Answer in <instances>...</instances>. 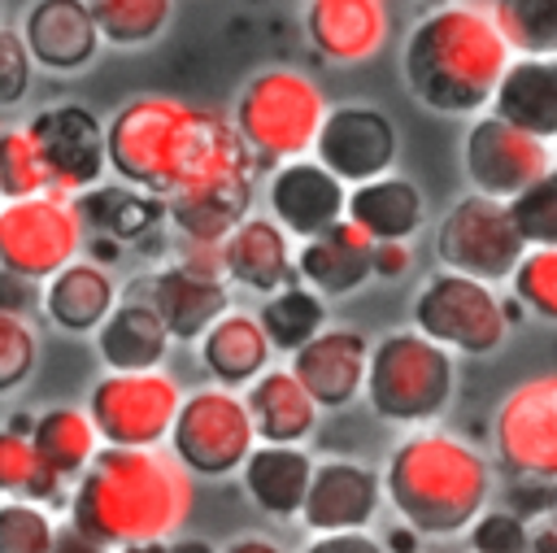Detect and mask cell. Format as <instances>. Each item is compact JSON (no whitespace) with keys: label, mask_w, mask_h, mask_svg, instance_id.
<instances>
[{"label":"cell","mask_w":557,"mask_h":553,"mask_svg":"<svg viewBox=\"0 0 557 553\" xmlns=\"http://www.w3.org/2000/svg\"><path fill=\"white\" fill-rule=\"evenodd\" d=\"M196 475L165 448H104L70 488V527L104 549L170 544L191 518Z\"/></svg>","instance_id":"1"},{"label":"cell","mask_w":557,"mask_h":553,"mask_svg":"<svg viewBox=\"0 0 557 553\" xmlns=\"http://www.w3.org/2000/svg\"><path fill=\"white\" fill-rule=\"evenodd\" d=\"M509 61L513 48L505 44L492 9L474 0L426 9L400 44V74L409 96L444 118L487 113Z\"/></svg>","instance_id":"2"},{"label":"cell","mask_w":557,"mask_h":553,"mask_svg":"<svg viewBox=\"0 0 557 553\" xmlns=\"http://www.w3.org/2000/svg\"><path fill=\"white\" fill-rule=\"evenodd\" d=\"M383 492L392 514L418 536H466L492 505L496 470L487 453L444 427H418L396 440L383 466Z\"/></svg>","instance_id":"3"},{"label":"cell","mask_w":557,"mask_h":553,"mask_svg":"<svg viewBox=\"0 0 557 553\" xmlns=\"http://www.w3.org/2000/svg\"><path fill=\"white\" fill-rule=\"evenodd\" d=\"M331 113V100L322 83L300 65H261L244 87L235 91L231 118L252 148L261 174H274L278 165L309 157L322 122Z\"/></svg>","instance_id":"4"},{"label":"cell","mask_w":557,"mask_h":553,"mask_svg":"<svg viewBox=\"0 0 557 553\" xmlns=\"http://www.w3.org/2000/svg\"><path fill=\"white\" fill-rule=\"evenodd\" d=\"M453 396H457V353H448L418 327H400L374 340L370 379H366V405L374 409V418L405 431L435 427V418L448 414Z\"/></svg>","instance_id":"5"},{"label":"cell","mask_w":557,"mask_h":553,"mask_svg":"<svg viewBox=\"0 0 557 553\" xmlns=\"http://www.w3.org/2000/svg\"><path fill=\"white\" fill-rule=\"evenodd\" d=\"M409 327H418L422 335H431L457 357H492L505 348L513 331L496 283H483L444 266H435L418 283L409 300Z\"/></svg>","instance_id":"6"},{"label":"cell","mask_w":557,"mask_h":553,"mask_svg":"<svg viewBox=\"0 0 557 553\" xmlns=\"http://www.w3.org/2000/svg\"><path fill=\"white\" fill-rule=\"evenodd\" d=\"M87 218L78 196L39 192L0 205V274L44 287L87 253Z\"/></svg>","instance_id":"7"},{"label":"cell","mask_w":557,"mask_h":553,"mask_svg":"<svg viewBox=\"0 0 557 553\" xmlns=\"http://www.w3.org/2000/svg\"><path fill=\"white\" fill-rule=\"evenodd\" d=\"M183 401H187V388L165 366L104 370L87 392V409L100 427L104 448H165Z\"/></svg>","instance_id":"8"},{"label":"cell","mask_w":557,"mask_h":553,"mask_svg":"<svg viewBox=\"0 0 557 553\" xmlns=\"http://www.w3.org/2000/svg\"><path fill=\"white\" fill-rule=\"evenodd\" d=\"M257 444H261V435H257L248 396L239 388H222V383L191 388L178 409L174 435H170V453L196 479L239 475Z\"/></svg>","instance_id":"9"},{"label":"cell","mask_w":557,"mask_h":553,"mask_svg":"<svg viewBox=\"0 0 557 553\" xmlns=\"http://www.w3.org/2000/svg\"><path fill=\"white\" fill-rule=\"evenodd\" d=\"M522 257H527V239H522L509 205L492 200L483 192L457 196L435 226V261L444 270H457V274L500 287L513 279Z\"/></svg>","instance_id":"10"},{"label":"cell","mask_w":557,"mask_h":553,"mask_svg":"<svg viewBox=\"0 0 557 553\" xmlns=\"http://www.w3.org/2000/svg\"><path fill=\"white\" fill-rule=\"evenodd\" d=\"M492 457L509 479L557 483V370L527 374L500 396Z\"/></svg>","instance_id":"11"},{"label":"cell","mask_w":557,"mask_h":553,"mask_svg":"<svg viewBox=\"0 0 557 553\" xmlns=\"http://www.w3.org/2000/svg\"><path fill=\"white\" fill-rule=\"evenodd\" d=\"M457 157H461V174H466L470 192H483V196L509 205L513 196H522L531 183H540L557 165V144L540 139L487 109V113L470 118Z\"/></svg>","instance_id":"12"},{"label":"cell","mask_w":557,"mask_h":553,"mask_svg":"<svg viewBox=\"0 0 557 553\" xmlns=\"http://www.w3.org/2000/svg\"><path fill=\"white\" fill-rule=\"evenodd\" d=\"M30 139L48 165L52 192L83 196L109 179V126L78 100H52L26 118Z\"/></svg>","instance_id":"13"},{"label":"cell","mask_w":557,"mask_h":553,"mask_svg":"<svg viewBox=\"0 0 557 553\" xmlns=\"http://www.w3.org/2000/svg\"><path fill=\"white\" fill-rule=\"evenodd\" d=\"M313 157L348 187H361L370 179L396 174L400 131L387 109L370 100H344V105H331L322 135L313 144Z\"/></svg>","instance_id":"14"},{"label":"cell","mask_w":557,"mask_h":553,"mask_svg":"<svg viewBox=\"0 0 557 553\" xmlns=\"http://www.w3.org/2000/svg\"><path fill=\"white\" fill-rule=\"evenodd\" d=\"M348 183L335 179L313 152L265 174V213L296 239H313L348 218Z\"/></svg>","instance_id":"15"},{"label":"cell","mask_w":557,"mask_h":553,"mask_svg":"<svg viewBox=\"0 0 557 553\" xmlns=\"http://www.w3.org/2000/svg\"><path fill=\"white\" fill-rule=\"evenodd\" d=\"M383 501H387L383 470H374L357 457H322L313 470V483H309L300 527H309V536L370 531Z\"/></svg>","instance_id":"16"},{"label":"cell","mask_w":557,"mask_h":553,"mask_svg":"<svg viewBox=\"0 0 557 553\" xmlns=\"http://www.w3.org/2000/svg\"><path fill=\"white\" fill-rule=\"evenodd\" d=\"M305 44L331 65L374 61L392 39L387 0H305L300 9Z\"/></svg>","instance_id":"17"},{"label":"cell","mask_w":557,"mask_h":553,"mask_svg":"<svg viewBox=\"0 0 557 553\" xmlns=\"http://www.w3.org/2000/svg\"><path fill=\"white\" fill-rule=\"evenodd\" d=\"M30 57L48 74H83L96 65L104 35L87 0H30L17 22Z\"/></svg>","instance_id":"18"},{"label":"cell","mask_w":557,"mask_h":553,"mask_svg":"<svg viewBox=\"0 0 557 553\" xmlns=\"http://www.w3.org/2000/svg\"><path fill=\"white\" fill-rule=\"evenodd\" d=\"M370 353H374V340H366L357 327H326L318 340L296 348L287 357V366L313 392V401L335 414L366 396Z\"/></svg>","instance_id":"19"},{"label":"cell","mask_w":557,"mask_h":553,"mask_svg":"<svg viewBox=\"0 0 557 553\" xmlns=\"http://www.w3.org/2000/svg\"><path fill=\"white\" fill-rule=\"evenodd\" d=\"M144 292L152 296V305L161 309L165 327L174 331L178 344H200L205 331L231 314V279H213V274H196L183 261H157L144 274Z\"/></svg>","instance_id":"20"},{"label":"cell","mask_w":557,"mask_h":553,"mask_svg":"<svg viewBox=\"0 0 557 553\" xmlns=\"http://www.w3.org/2000/svg\"><path fill=\"white\" fill-rule=\"evenodd\" d=\"M296 248H300V244H296L270 213H252V218H244V222L222 239L231 287L252 292V296L265 300V296L283 292V287L300 283Z\"/></svg>","instance_id":"21"},{"label":"cell","mask_w":557,"mask_h":553,"mask_svg":"<svg viewBox=\"0 0 557 553\" xmlns=\"http://www.w3.org/2000/svg\"><path fill=\"white\" fill-rule=\"evenodd\" d=\"M122 296L126 292L109 266L78 257L39 287V314L48 327H57L65 335H96Z\"/></svg>","instance_id":"22"},{"label":"cell","mask_w":557,"mask_h":553,"mask_svg":"<svg viewBox=\"0 0 557 553\" xmlns=\"http://www.w3.org/2000/svg\"><path fill=\"white\" fill-rule=\"evenodd\" d=\"M91 340H96V357L104 370H161L170 348L178 344L144 287L126 292Z\"/></svg>","instance_id":"23"},{"label":"cell","mask_w":557,"mask_h":553,"mask_svg":"<svg viewBox=\"0 0 557 553\" xmlns=\"http://www.w3.org/2000/svg\"><path fill=\"white\" fill-rule=\"evenodd\" d=\"M252 196H257V179L248 174L178 187L174 196H165L170 231L174 239H187V244H222L244 218H252Z\"/></svg>","instance_id":"24"},{"label":"cell","mask_w":557,"mask_h":553,"mask_svg":"<svg viewBox=\"0 0 557 553\" xmlns=\"http://www.w3.org/2000/svg\"><path fill=\"white\" fill-rule=\"evenodd\" d=\"M296 270L300 283H309L326 300L352 296L374 279V239L352 218H344L296 248Z\"/></svg>","instance_id":"25"},{"label":"cell","mask_w":557,"mask_h":553,"mask_svg":"<svg viewBox=\"0 0 557 553\" xmlns=\"http://www.w3.org/2000/svg\"><path fill=\"white\" fill-rule=\"evenodd\" d=\"M313 470H318V462L305 444H257L239 470V483H244V496L265 518L300 523Z\"/></svg>","instance_id":"26"},{"label":"cell","mask_w":557,"mask_h":553,"mask_svg":"<svg viewBox=\"0 0 557 553\" xmlns=\"http://www.w3.org/2000/svg\"><path fill=\"white\" fill-rule=\"evenodd\" d=\"M196 357H200V370L209 374V383L244 392L274 366V344H270L257 309H231L205 331V340L196 344Z\"/></svg>","instance_id":"27"},{"label":"cell","mask_w":557,"mask_h":553,"mask_svg":"<svg viewBox=\"0 0 557 553\" xmlns=\"http://www.w3.org/2000/svg\"><path fill=\"white\" fill-rule=\"evenodd\" d=\"M78 209L87 218V231L91 235H113L122 239L126 248L135 244H161L165 226H170V205L165 196H152L144 187H131L122 179H104L100 187L83 192L78 196Z\"/></svg>","instance_id":"28"},{"label":"cell","mask_w":557,"mask_h":553,"mask_svg":"<svg viewBox=\"0 0 557 553\" xmlns=\"http://www.w3.org/2000/svg\"><path fill=\"white\" fill-rule=\"evenodd\" d=\"M244 396L261 444H305L326 414L292 366H270L252 388H244Z\"/></svg>","instance_id":"29"},{"label":"cell","mask_w":557,"mask_h":553,"mask_svg":"<svg viewBox=\"0 0 557 553\" xmlns=\"http://www.w3.org/2000/svg\"><path fill=\"white\" fill-rule=\"evenodd\" d=\"M348 218L374 244H387V239H405L409 244L426 226V196H422V187L413 179L383 174V179H370V183L348 192Z\"/></svg>","instance_id":"30"},{"label":"cell","mask_w":557,"mask_h":553,"mask_svg":"<svg viewBox=\"0 0 557 553\" xmlns=\"http://www.w3.org/2000/svg\"><path fill=\"white\" fill-rule=\"evenodd\" d=\"M492 113L557 144V57H513L496 87Z\"/></svg>","instance_id":"31"},{"label":"cell","mask_w":557,"mask_h":553,"mask_svg":"<svg viewBox=\"0 0 557 553\" xmlns=\"http://www.w3.org/2000/svg\"><path fill=\"white\" fill-rule=\"evenodd\" d=\"M39 457L70 483H78L91 462L104 453V440H100V427L91 418L87 405H48L35 414V431H30Z\"/></svg>","instance_id":"32"},{"label":"cell","mask_w":557,"mask_h":553,"mask_svg":"<svg viewBox=\"0 0 557 553\" xmlns=\"http://www.w3.org/2000/svg\"><path fill=\"white\" fill-rule=\"evenodd\" d=\"M257 318L274 344V353L292 357L296 348H305L309 340H318L326 327H331V314H326V296L313 292L309 283H292L274 296H265L257 305Z\"/></svg>","instance_id":"33"},{"label":"cell","mask_w":557,"mask_h":553,"mask_svg":"<svg viewBox=\"0 0 557 553\" xmlns=\"http://www.w3.org/2000/svg\"><path fill=\"white\" fill-rule=\"evenodd\" d=\"M65 488H74L70 479H61L35 448L30 435L17 431H0V492L17 496V501H35V505H57L70 501Z\"/></svg>","instance_id":"34"},{"label":"cell","mask_w":557,"mask_h":553,"mask_svg":"<svg viewBox=\"0 0 557 553\" xmlns=\"http://www.w3.org/2000/svg\"><path fill=\"white\" fill-rule=\"evenodd\" d=\"M109 48H148L174 22V0H87Z\"/></svg>","instance_id":"35"},{"label":"cell","mask_w":557,"mask_h":553,"mask_svg":"<svg viewBox=\"0 0 557 553\" xmlns=\"http://www.w3.org/2000/svg\"><path fill=\"white\" fill-rule=\"evenodd\" d=\"M513 57H557V0H487Z\"/></svg>","instance_id":"36"},{"label":"cell","mask_w":557,"mask_h":553,"mask_svg":"<svg viewBox=\"0 0 557 553\" xmlns=\"http://www.w3.org/2000/svg\"><path fill=\"white\" fill-rule=\"evenodd\" d=\"M52 192L48 165L39 157V144L30 139L26 122L22 126H4L0 131V196L4 200H22V196H39Z\"/></svg>","instance_id":"37"},{"label":"cell","mask_w":557,"mask_h":553,"mask_svg":"<svg viewBox=\"0 0 557 553\" xmlns=\"http://www.w3.org/2000/svg\"><path fill=\"white\" fill-rule=\"evenodd\" d=\"M61 527L52 523L48 505L4 496L0 501V553H57Z\"/></svg>","instance_id":"38"},{"label":"cell","mask_w":557,"mask_h":553,"mask_svg":"<svg viewBox=\"0 0 557 553\" xmlns=\"http://www.w3.org/2000/svg\"><path fill=\"white\" fill-rule=\"evenodd\" d=\"M509 296L540 322H557V248H527L509 279Z\"/></svg>","instance_id":"39"},{"label":"cell","mask_w":557,"mask_h":553,"mask_svg":"<svg viewBox=\"0 0 557 553\" xmlns=\"http://www.w3.org/2000/svg\"><path fill=\"white\" fill-rule=\"evenodd\" d=\"M509 213L527 239V248H557V165L509 200Z\"/></svg>","instance_id":"40"},{"label":"cell","mask_w":557,"mask_h":553,"mask_svg":"<svg viewBox=\"0 0 557 553\" xmlns=\"http://www.w3.org/2000/svg\"><path fill=\"white\" fill-rule=\"evenodd\" d=\"M466 540H470V553H531L535 527L509 505H487L466 531Z\"/></svg>","instance_id":"41"},{"label":"cell","mask_w":557,"mask_h":553,"mask_svg":"<svg viewBox=\"0 0 557 553\" xmlns=\"http://www.w3.org/2000/svg\"><path fill=\"white\" fill-rule=\"evenodd\" d=\"M39 361V331L22 314H0V392L26 383Z\"/></svg>","instance_id":"42"},{"label":"cell","mask_w":557,"mask_h":553,"mask_svg":"<svg viewBox=\"0 0 557 553\" xmlns=\"http://www.w3.org/2000/svg\"><path fill=\"white\" fill-rule=\"evenodd\" d=\"M35 57L22 39L17 26H4L0 30V105H22V96L30 91V78H35Z\"/></svg>","instance_id":"43"},{"label":"cell","mask_w":557,"mask_h":553,"mask_svg":"<svg viewBox=\"0 0 557 553\" xmlns=\"http://www.w3.org/2000/svg\"><path fill=\"white\" fill-rule=\"evenodd\" d=\"M300 553H387V544L370 531H335V536H309Z\"/></svg>","instance_id":"44"},{"label":"cell","mask_w":557,"mask_h":553,"mask_svg":"<svg viewBox=\"0 0 557 553\" xmlns=\"http://www.w3.org/2000/svg\"><path fill=\"white\" fill-rule=\"evenodd\" d=\"M409 270H413V248L405 239L374 244V279L379 283H400Z\"/></svg>","instance_id":"45"},{"label":"cell","mask_w":557,"mask_h":553,"mask_svg":"<svg viewBox=\"0 0 557 553\" xmlns=\"http://www.w3.org/2000/svg\"><path fill=\"white\" fill-rule=\"evenodd\" d=\"M39 305V287L35 283H26V279H13V274H4L0 279V314H30Z\"/></svg>","instance_id":"46"},{"label":"cell","mask_w":557,"mask_h":553,"mask_svg":"<svg viewBox=\"0 0 557 553\" xmlns=\"http://www.w3.org/2000/svg\"><path fill=\"white\" fill-rule=\"evenodd\" d=\"M57 553H113V549H104V544L87 540L83 531H74V527L65 523V527H61V536H57Z\"/></svg>","instance_id":"47"},{"label":"cell","mask_w":557,"mask_h":553,"mask_svg":"<svg viewBox=\"0 0 557 553\" xmlns=\"http://www.w3.org/2000/svg\"><path fill=\"white\" fill-rule=\"evenodd\" d=\"M418 531L413 527H405V523H396L387 536H383V544H387V553H418Z\"/></svg>","instance_id":"48"},{"label":"cell","mask_w":557,"mask_h":553,"mask_svg":"<svg viewBox=\"0 0 557 553\" xmlns=\"http://www.w3.org/2000/svg\"><path fill=\"white\" fill-rule=\"evenodd\" d=\"M531 553H557V514H548V518H540V523H535Z\"/></svg>","instance_id":"49"},{"label":"cell","mask_w":557,"mask_h":553,"mask_svg":"<svg viewBox=\"0 0 557 553\" xmlns=\"http://www.w3.org/2000/svg\"><path fill=\"white\" fill-rule=\"evenodd\" d=\"M222 553H283L274 540H265V536H235Z\"/></svg>","instance_id":"50"},{"label":"cell","mask_w":557,"mask_h":553,"mask_svg":"<svg viewBox=\"0 0 557 553\" xmlns=\"http://www.w3.org/2000/svg\"><path fill=\"white\" fill-rule=\"evenodd\" d=\"M170 553H222V549H213L209 540H191V536H178V540H170Z\"/></svg>","instance_id":"51"},{"label":"cell","mask_w":557,"mask_h":553,"mask_svg":"<svg viewBox=\"0 0 557 553\" xmlns=\"http://www.w3.org/2000/svg\"><path fill=\"white\" fill-rule=\"evenodd\" d=\"M117 553H170V544H131V549H117Z\"/></svg>","instance_id":"52"},{"label":"cell","mask_w":557,"mask_h":553,"mask_svg":"<svg viewBox=\"0 0 557 553\" xmlns=\"http://www.w3.org/2000/svg\"><path fill=\"white\" fill-rule=\"evenodd\" d=\"M426 4H431V9H440V4H457V0H426Z\"/></svg>","instance_id":"53"},{"label":"cell","mask_w":557,"mask_h":553,"mask_svg":"<svg viewBox=\"0 0 557 553\" xmlns=\"http://www.w3.org/2000/svg\"><path fill=\"white\" fill-rule=\"evenodd\" d=\"M252 4H265V0H252Z\"/></svg>","instance_id":"54"}]
</instances>
